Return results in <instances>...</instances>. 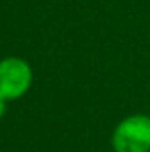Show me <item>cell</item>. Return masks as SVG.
<instances>
[{
	"label": "cell",
	"mask_w": 150,
	"mask_h": 152,
	"mask_svg": "<svg viewBox=\"0 0 150 152\" xmlns=\"http://www.w3.org/2000/svg\"><path fill=\"white\" fill-rule=\"evenodd\" d=\"M115 152H150V117L133 115L124 118L113 133Z\"/></svg>",
	"instance_id": "obj_1"
},
{
	"label": "cell",
	"mask_w": 150,
	"mask_h": 152,
	"mask_svg": "<svg viewBox=\"0 0 150 152\" xmlns=\"http://www.w3.org/2000/svg\"><path fill=\"white\" fill-rule=\"evenodd\" d=\"M32 78V69L25 60L18 57L0 60V97L5 101L21 97L30 88Z\"/></svg>",
	"instance_id": "obj_2"
},
{
	"label": "cell",
	"mask_w": 150,
	"mask_h": 152,
	"mask_svg": "<svg viewBox=\"0 0 150 152\" xmlns=\"http://www.w3.org/2000/svg\"><path fill=\"white\" fill-rule=\"evenodd\" d=\"M5 103H7V101H5L4 97H0V118L4 117V113H5Z\"/></svg>",
	"instance_id": "obj_3"
}]
</instances>
